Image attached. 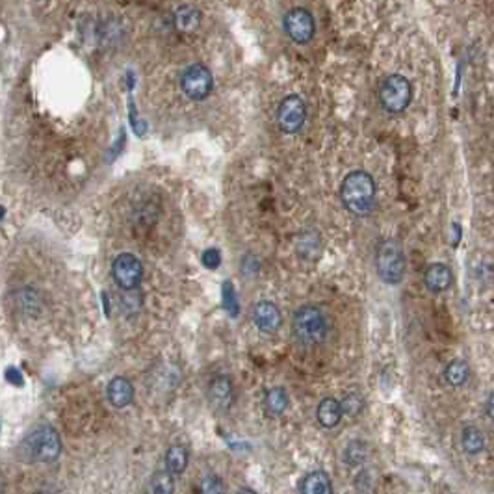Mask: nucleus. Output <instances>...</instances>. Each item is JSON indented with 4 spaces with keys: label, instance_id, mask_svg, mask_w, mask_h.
I'll use <instances>...</instances> for the list:
<instances>
[{
    "label": "nucleus",
    "instance_id": "19",
    "mask_svg": "<svg viewBox=\"0 0 494 494\" xmlns=\"http://www.w3.org/2000/svg\"><path fill=\"white\" fill-rule=\"evenodd\" d=\"M201 22V11L197 10L195 6H181L175 11V25L182 32H191L195 30Z\"/></svg>",
    "mask_w": 494,
    "mask_h": 494
},
{
    "label": "nucleus",
    "instance_id": "24",
    "mask_svg": "<svg viewBox=\"0 0 494 494\" xmlns=\"http://www.w3.org/2000/svg\"><path fill=\"white\" fill-rule=\"evenodd\" d=\"M366 457V448H364V442L361 441H353L350 442V446L345 448V461L350 467H355L359 462Z\"/></svg>",
    "mask_w": 494,
    "mask_h": 494
},
{
    "label": "nucleus",
    "instance_id": "2",
    "mask_svg": "<svg viewBox=\"0 0 494 494\" xmlns=\"http://www.w3.org/2000/svg\"><path fill=\"white\" fill-rule=\"evenodd\" d=\"M327 320L322 308L303 305L294 313L292 335L301 345L322 344L327 336Z\"/></svg>",
    "mask_w": 494,
    "mask_h": 494
},
{
    "label": "nucleus",
    "instance_id": "4",
    "mask_svg": "<svg viewBox=\"0 0 494 494\" xmlns=\"http://www.w3.org/2000/svg\"><path fill=\"white\" fill-rule=\"evenodd\" d=\"M376 271L385 284H399L405 275L404 247L398 240H383L376 251Z\"/></svg>",
    "mask_w": 494,
    "mask_h": 494
},
{
    "label": "nucleus",
    "instance_id": "32",
    "mask_svg": "<svg viewBox=\"0 0 494 494\" xmlns=\"http://www.w3.org/2000/svg\"><path fill=\"white\" fill-rule=\"evenodd\" d=\"M0 493H2V490H0Z\"/></svg>",
    "mask_w": 494,
    "mask_h": 494
},
{
    "label": "nucleus",
    "instance_id": "12",
    "mask_svg": "<svg viewBox=\"0 0 494 494\" xmlns=\"http://www.w3.org/2000/svg\"><path fill=\"white\" fill-rule=\"evenodd\" d=\"M424 284L425 288L433 294L444 292V290H448L450 284H452V271H450V268H448L446 264L435 262V264H431V266H427V270H425Z\"/></svg>",
    "mask_w": 494,
    "mask_h": 494
},
{
    "label": "nucleus",
    "instance_id": "6",
    "mask_svg": "<svg viewBox=\"0 0 494 494\" xmlns=\"http://www.w3.org/2000/svg\"><path fill=\"white\" fill-rule=\"evenodd\" d=\"M181 88L184 91V95L191 101H205L214 88L212 73L208 71L207 65L193 64L190 65L181 78Z\"/></svg>",
    "mask_w": 494,
    "mask_h": 494
},
{
    "label": "nucleus",
    "instance_id": "11",
    "mask_svg": "<svg viewBox=\"0 0 494 494\" xmlns=\"http://www.w3.org/2000/svg\"><path fill=\"white\" fill-rule=\"evenodd\" d=\"M208 399L214 409L228 411L233 404V383L227 376H216L208 385Z\"/></svg>",
    "mask_w": 494,
    "mask_h": 494
},
{
    "label": "nucleus",
    "instance_id": "28",
    "mask_svg": "<svg viewBox=\"0 0 494 494\" xmlns=\"http://www.w3.org/2000/svg\"><path fill=\"white\" fill-rule=\"evenodd\" d=\"M452 231H453V233L450 234V236H452V245H453V247H457V244H459V240H461V234H462L461 225L452 224Z\"/></svg>",
    "mask_w": 494,
    "mask_h": 494
},
{
    "label": "nucleus",
    "instance_id": "31",
    "mask_svg": "<svg viewBox=\"0 0 494 494\" xmlns=\"http://www.w3.org/2000/svg\"><path fill=\"white\" fill-rule=\"evenodd\" d=\"M4 216H6V208H4V207H0V219L4 218Z\"/></svg>",
    "mask_w": 494,
    "mask_h": 494
},
{
    "label": "nucleus",
    "instance_id": "29",
    "mask_svg": "<svg viewBox=\"0 0 494 494\" xmlns=\"http://www.w3.org/2000/svg\"><path fill=\"white\" fill-rule=\"evenodd\" d=\"M487 415H489L490 420H494V392L487 399Z\"/></svg>",
    "mask_w": 494,
    "mask_h": 494
},
{
    "label": "nucleus",
    "instance_id": "26",
    "mask_svg": "<svg viewBox=\"0 0 494 494\" xmlns=\"http://www.w3.org/2000/svg\"><path fill=\"white\" fill-rule=\"evenodd\" d=\"M201 261L205 268H208V270H216V268L221 264V253H219L216 247H210V249H207L205 253H203Z\"/></svg>",
    "mask_w": 494,
    "mask_h": 494
},
{
    "label": "nucleus",
    "instance_id": "16",
    "mask_svg": "<svg viewBox=\"0 0 494 494\" xmlns=\"http://www.w3.org/2000/svg\"><path fill=\"white\" fill-rule=\"evenodd\" d=\"M461 444L462 450H465L468 455H478V453L483 452L485 448L483 431L479 430V427H476V425H467V427L462 430Z\"/></svg>",
    "mask_w": 494,
    "mask_h": 494
},
{
    "label": "nucleus",
    "instance_id": "15",
    "mask_svg": "<svg viewBox=\"0 0 494 494\" xmlns=\"http://www.w3.org/2000/svg\"><path fill=\"white\" fill-rule=\"evenodd\" d=\"M342 416H344L342 405L336 398H324L320 402L318 411H316V418H318V422L324 425V427L331 430V427L338 425L341 424Z\"/></svg>",
    "mask_w": 494,
    "mask_h": 494
},
{
    "label": "nucleus",
    "instance_id": "20",
    "mask_svg": "<svg viewBox=\"0 0 494 494\" xmlns=\"http://www.w3.org/2000/svg\"><path fill=\"white\" fill-rule=\"evenodd\" d=\"M468 376H470V366H468L467 361L462 359H453L450 364L444 370V379H446L448 385L452 387H461L465 383L468 381Z\"/></svg>",
    "mask_w": 494,
    "mask_h": 494
},
{
    "label": "nucleus",
    "instance_id": "21",
    "mask_svg": "<svg viewBox=\"0 0 494 494\" xmlns=\"http://www.w3.org/2000/svg\"><path fill=\"white\" fill-rule=\"evenodd\" d=\"M151 494H175V476L167 470H158L151 478Z\"/></svg>",
    "mask_w": 494,
    "mask_h": 494
},
{
    "label": "nucleus",
    "instance_id": "14",
    "mask_svg": "<svg viewBox=\"0 0 494 494\" xmlns=\"http://www.w3.org/2000/svg\"><path fill=\"white\" fill-rule=\"evenodd\" d=\"M299 494H333L331 478L324 470H314L307 474L299 483Z\"/></svg>",
    "mask_w": 494,
    "mask_h": 494
},
{
    "label": "nucleus",
    "instance_id": "5",
    "mask_svg": "<svg viewBox=\"0 0 494 494\" xmlns=\"http://www.w3.org/2000/svg\"><path fill=\"white\" fill-rule=\"evenodd\" d=\"M413 101V85L404 75H388L379 85V102L388 114H402Z\"/></svg>",
    "mask_w": 494,
    "mask_h": 494
},
{
    "label": "nucleus",
    "instance_id": "27",
    "mask_svg": "<svg viewBox=\"0 0 494 494\" xmlns=\"http://www.w3.org/2000/svg\"><path fill=\"white\" fill-rule=\"evenodd\" d=\"M6 379L10 383H13V385H17V387H21L22 383H25L22 373L19 372L17 368H8V370H6Z\"/></svg>",
    "mask_w": 494,
    "mask_h": 494
},
{
    "label": "nucleus",
    "instance_id": "30",
    "mask_svg": "<svg viewBox=\"0 0 494 494\" xmlns=\"http://www.w3.org/2000/svg\"><path fill=\"white\" fill-rule=\"evenodd\" d=\"M236 494H256V493H255V490H251V489H240Z\"/></svg>",
    "mask_w": 494,
    "mask_h": 494
},
{
    "label": "nucleus",
    "instance_id": "9",
    "mask_svg": "<svg viewBox=\"0 0 494 494\" xmlns=\"http://www.w3.org/2000/svg\"><path fill=\"white\" fill-rule=\"evenodd\" d=\"M284 32L292 41L305 45L314 38L316 32V22H314L313 13L305 8H294L284 17Z\"/></svg>",
    "mask_w": 494,
    "mask_h": 494
},
{
    "label": "nucleus",
    "instance_id": "25",
    "mask_svg": "<svg viewBox=\"0 0 494 494\" xmlns=\"http://www.w3.org/2000/svg\"><path fill=\"white\" fill-rule=\"evenodd\" d=\"M341 405H342V413H344V415L357 416L362 409V398L359 396V394L350 392V394H345L344 399L341 402Z\"/></svg>",
    "mask_w": 494,
    "mask_h": 494
},
{
    "label": "nucleus",
    "instance_id": "10",
    "mask_svg": "<svg viewBox=\"0 0 494 494\" xmlns=\"http://www.w3.org/2000/svg\"><path fill=\"white\" fill-rule=\"evenodd\" d=\"M253 322L259 327V331L266 333V335L277 333L282 324L281 310L271 301H259L253 308Z\"/></svg>",
    "mask_w": 494,
    "mask_h": 494
},
{
    "label": "nucleus",
    "instance_id": "13",
    "mask_svg": "<svg viewBox=\"0 0 494 494\" xmlns=\"http://www.w3.org/2000/svg\"><path fill=\"white\" fill-rule=\"evenodd\" d=\"M108 399L117 409L127 407L134 399V387L127 378H114L108 383Z\"/></svg>",
    "mask_w": 494,
    "mask_h": 494
},
{
    "label": "nucleus",
    "instance_id": "18",
    "mask_svg": "<svg viewBox=\"0 0 494 494\" xmlns=\"http://www.w3.org/2000/svg\"><path fill=\"white\" fill-rule=\"evenodd\" d=\"M188 467V450L181 444H175L171 446L167 452H165V470L171 472L173 476H179L186 470Z\"/></svg>",
    "mask_w": 494,
    "mask_h": 494
},
{
    "label": "nucleus",
    "instance_id": "7",
    "mask_svg": "<svg viewBox=\"0 0 494 494\" xmlns=\"http://www.w3.org/2000/svg\"><path fill=\"white\" fill-rule=\"evenodd\" d=\"M307 121V107L299 95L284 97L277 110V123L284 134H296Z\"/></svg>",
    "mask_w": 494,
    "mask_h": 494
},
{
    "label": "nucleus",
    "instance_id": "22",
    "mask_svg": "<svg viewBox=\"0 0 494 494\" xmlns=\"http://www.w3.org/2000/svg\"><path fill=\"white\" fill-rule=\"evenodd\" d=\"M221 303H224V308L228 313V316L236 318L240 314V303H238V296H236V288L231 281H225L224 287H221Z\"/></svg>",
    "mask_w": 494,
    "mask_h": 494
},
{
    "label": "nucleus",
    "instance_id": "3",
    "mask_svg": "<svg viewBox=\"0 0 494 494\" xmlns=\"http://www.w3.org/2000/svg\"><path fill=\"white\" fill-rule=\"evenodd\" d=\"M21 452L30 462H54L62 453V441L53 425H39L22 441Z\"/></svg>",
    "mask_w": 494,
    "mask_h": 494
},
{
    "label": "nucleus",
    "instance_id": "1",
    "mask_svg": "<svg viewBox=\"0 0 494 494\" xmlns=\"http://www.w3.org/2000/svg\"><path fill=\"white\" fill-rule=\"evenodd\" d=\"M342 205L353 216L364 218L376 208V181L368 171H351L341 184Z\"/></svg>",
    "mask_w": 494,
    "mask_h": 494
},
{
    "label": "nucleus",
    "instance_id": "17",
    "mask_svg": "<svg viewBox=\"0 0 494 494\" xmlns=\"http://www.w3.org/2000/svg\"><path fill=\"white\" fill-rule=\"evenodd\" d=\"M264 407L266 413L271 416L282 415L288 407V394L282 387H273L270 388L264 396Z\"/></svg>",
    "mask_w": 494,
    "mask_h": 494
},
{
    "label": "nucleus",
    "instance_id": "23",
    "mask_svg": "<svg viewBox=\"0 0 494 494\" xmlns=\"http://www.w3.org/2000/svg\"><path fill=\"white\" fill-rule=\"evenodd\" d=\"M199 494H224V481L218 474H207L199 481Z\"/></svg>",
    "mask_w": 494,
    "mask_h": 494
},
{
    "label": "nucleus",
    "instance_id": "8",
    "mask_svg": "<svg viewBox=\"0 0 494 494\" xmlns=\"http://www.w3.org/2000/svg\"><path fill=\"white\" fill-rule=\"evenodd\" d=\"M112 273L117 287L123 290H136L144 277V266L138 261V256H134L132 253H121L114 261Z\"/></svg>",
    "mask_w": 494,
    "mask_h": 494
}]
</instances>
